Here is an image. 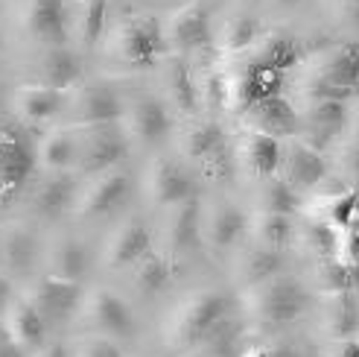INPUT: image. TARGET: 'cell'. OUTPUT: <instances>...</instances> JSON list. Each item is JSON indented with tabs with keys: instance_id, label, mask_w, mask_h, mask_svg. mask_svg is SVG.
I'll return each instance as SVG.
<instances>
[{
	"instance_id": "obj_1",
	"label": "cell",
	"mask_w": 359,
	"mask_h": 357,
	"mask_svg": "<svg viewBox=\"0 0 359 357\" xmlns=\"http://www.w3.org/2000/svg\"><path fill=\"white\" fill-rule=\"evenodd\" d=\"M310 308V293L307 287L295 278L278 273L266 278L255 287L243 290V316L251 328L260 331H278L298 323Z\"/></svg>"
},
{
	"instance_id": "obj_2",
	"label": "cell",
	"mask_w": 359,
	"mask_h": 357,
	"mask_svg": "<svg viewBox=\"0 0 359 357\" xmlns=\"http://www.w3.org/2000/svg\"><path fill=\"white\" fill-rule=\"evenodd\" d=\"M234 313V299L219 287L193 290L175 305L167 325V343L172 351H193L219 323Z\"/></svg>"
},
{
	"instance_id": "obj_3",
	"label": "cell",
	"mask_w": 359,
	"mask_h": 357,
	"mask_svg": "<svg viewBox=\"0 0 359 357\" xmlns=\"http://www.w3.org/2000/svg\"><path fill=\"white\" fill-rule=\"evenodd\" d=\"M109 50L126 67H135V70L158 67L170 56L164 41V21L149 12L123 15L109 32Z\"/></svg>"
},
{
	"instance_id": "obj_4",
	"label": "cell",
	"mask_w": 359,
	"mask_h": 357,
	"mask_svg": "<svg viewBox=\"0 0 359 357\" xmlns=\"http://www.w3.org/2000/svg\"><path fill=\"white\" fill-rule=\"evenodd\" d=\"M126 112V103L120 91L105 79H82L70 91H65V126L88 129V126H109L120 123Z\"/></svg>"
},
{
	"instance_id": "obj_5",
	"label": "cell",
	"mask_w": 359,
	"mask_h": 357,
	"mask_svg": "<svg viewBox=\"0 0 359 357\" xmlns=\"http://www.w3.org/2000/svg\"><path fill=\"white\" fill-rule=\"evenodd\" d=\"M79 319L91 331V337H109V340H126L135 334V316L129 301L117 296L109 287H94L91 293H82Z\"/></svg>"
},
{
	"instance_id": "obj_6",
	"label": "cell",
	"mask_w": 359,
	"mask_h": 357,
	"mask_svg": "<svg viewBox=\"0 0 359 357\" xmlns=\"http://www.w3.org/2000/svg\"><path fill=\"white\" fill-rule=\"evenodd\" d=\"M126 152H129V138H126L120 123L76 129V164H74V173L97 176L102 170L120 167Z\"/></svg>"
},
{
	"instance_id": "obj_7",
	"label": "cell",
	"mask_w": 359,
	"mask_h": 357,
	"mask_svg": "<svg viewBox=\"0 0 359 357\" xmlns=\"http://www.w3.org/2000/svg\"><path fill=\"white\" fill-rule=\"evenodd\" d=\"M132 193V176L123 167L102 170L97 176H88V182L79 188L74 214L82 220H100L114 214Z\"/></svg>"
},
{
	"instance_id": "obj_8",
	"label": "cell",
	"mask_w": 359,
	"mask_h": 357,
	"mask_svg": "<svg viewBox=\"0 0 359 357\" xmlns=\"http://www.w3.org/2000/svg\"><path fill=\"white\" fill-rule=\"evenodd\" d=\"M164 41L170 56H187V53H202L213 41L210 9L205 0H187L182 9L170 15L164 24Z\"/></svg>"
},
{
	"instance_id": "obj_9",
	"label": "cell",
	"mask_w": 359,
	"mask_h": 357,
	"mask_svg": "<svg viewBox=\"0 0 359 357\" xmlns=\"http://www.w3.org/2000/svg\"><path fill=\"white\" fill-rule=\"evenodd\" d=\"M147 196L155 208H172L184 200L199 196L193 170L175 155H158L147 170Z\"/></svg>"
},
{
	"instance_id": "obj_10",
	"label": "cell",
	"mask_w": 359,
	"mask_h": 357,
	"mask_svg": "<svg viewBox=\"0 0 359 357\" xmlns=\"http://www.w3.org/2000/svg\"><path fill=\"white\" fill-rule=\"evenodd\" d=\"M120 126L129 144L155 147L172 132V112L158 94H140L132 105H126Z\"/></svg>"
},
{
	"instance_id": "obj_11",
	"label": "cell",
	"mask_w": 359,
	"mask_h": 357,
	"mask_svg": "<svg viewBox=\"0 0 359 357\" xmlns=\"http://www.w3.org/2000/svg\"><path fill=\"white\" fill-rule=\"evenodd\" d=\"M248 235V217L245 211L231 202V200H217L202 205V231H199V243H205L213 255H225L240 240Z\"/></svg>"
},
{
	"instance_id": "obj_12",
	"label": "cell",
	"mask_w": 359,
	"mask_h": 357,
	"mask_svg": "<svg viewBox=\"0 0 359 357\" xmlns=\"http://www.w3.org/2000/svg\"><path fill=\"white\" fill-rule=\"evenodd\" d=\"M24 299L41 313V319L50 323H65L79 311L82 301V284L74 281H62L53 275H41L32 281V287L24 293Z\"/></svg>"
},
{
	"instance_id": "obj_13",
	"label": "cell",
	"mask_w": 359,
	"mask_h": 357,
	"mask_svg": "<svg viewBox=\"0 0 359 357\" xmlns=\"http://www.w3.org/2000/svg\"><path fill=\"white\" fill-rule=\"evenodd\" d=\"M199 231H202V200L193 196L172 208H167L164 217V228H161V252H164L172 264L187 255L193 246H199Z\"/></svg>"
},
{
	"instance_id": "obj_14",
	"label": "cell",
	"mask_w": 359,
	"mask_h": 357,
	"mask_svg": "<svg viewBox=\"0 0 359 357\" xmlns=\"http://www.w3.org/2000/svg\"><path fill=\"white\" fill-rule=\"evenodd\" d=\"M327 173H330V164H327L325 152H318V150H313L310 144H304L301 138H292L290 144L283 147L280 173H278V176H283L298 193L316 190L318 185H325Z\"/></svg>"
},
{
	"instance_id": "obj_15",
	"label": "cell",
	"mask_w": 359,
	"mask_h": 357,
	"mask_svg": "<svg viewBox=\"0 0 359 357\" xmlns=\"http://www.w3.org/2000/svg\"><path fill=\"white\" fill-rule=\"evenodd\" d=\"M245 132H260V135H272L278 141L283 138H295L301 132V120H298V109L286 100L283 94L266 97L260 103H255L251 109L240 117Z\"/></svg>"
},
{
	"instance_id": "obj_16",
	"label": "cell",
	"mask_w": 359,
	"mask_h": 357,
	"mask_svg": "<svg viewBox=\"0 0 359 357\" xmlns=\"http://www.w3.org/2000/svg\"><path fill=\"white\" fill-rule=\"evenodd\" d=\"M310 77L359 97V44L345 41L321 50L310 67Z\"/></svg>"
},
{
	"instance_id": "obj_17",
	"label": "cell",
	"mask_w": 359,
	"mask_h": 357,
	"mask_svg": "<svg viewBox=\"0 0 359 357\" xmlns=\"http://www.w3.org/2000/svg\"><path fill=\"white\" fill-rule=\"evenodd\" d=\"M24 30L32 41L44 47L65 44L70 32V12L65 0H27L24 6Z\"/></svg>"
},
{
	"instance_id": "obj_18",
	"label": "cell",
	"mask_w": 359,
	"mask_h": 357,
	"mask_svg": "<svg viewBox=\"0 0 359 357\" xmlns=\"http://www.w3.org/2000/svg\"><path fill=\"white\" fill-rule=\"evenodd\" d=\"M161 74H164V82H161V91L164 94H161V100L170 105L172 115H182L190 120L202 112L196 74L182 56H170L167 62H161Z\"/></svg>"
},
{
	"instance_id": "obj_19",
	"label": "cell",
	"mask_w": 359,
	"mask_h": 357,
	"mask_svg": "<svg viewBox=\"0 0 359 357\" xmlns=\"http://www.w3.org/2000/svg\"><path fill=\"white\" fill-rule=\"evenodd\" d=\"M280 155L283 144L272 135H260V132H243V138L234 147V164L245 170L255 178H272L280 170Z\"/></svg>"
},
{
	"instance_id": "obj_20",
	"label": "cell",
	"mask_w": 359,
	"mask_h": 357,
	"mask_svg": "<svg viewBox=\"0 0 359 357\" xmlns=\"http://www.w3.org/2000/svg\"><path fill=\"white\" fill-rule=\"evenodd\" d=\"M76 193V173H44L29 193V208L44 220H59L67 208H74Z\"/></svg>"
},
{
	"instance_id": "obj_21",
	"label": "cell",
	"mask_w": 359,
	"mask_h": 357,
	"mask_svg": "<svg viewBox=\"0 0 359 357\" xmlns=\"http://www.w3.org/2000/svg\"><path fill=\"white\" fill-rule=\"evenodd\" d=\"M32 82L56 88V91H70L76 82H82V59L79 53L70 47H44L39 53V59L32 62Z\"/></svg>"
},
{
	"instance_id": "obj_22",
	"label": "cell",
	"mask_w": 359,
	"mask_h": 357,
	"mask_svg": "<svg viewBox=\"0 0 359 357\" xmlns=\"http://www.w3.org/2000/svg\"><path fill=\"white\" fill-rule=\"evenodd\" d=\"M318 325L327 334L330 343L356 340L359 337V290L325 293V299H321Z\"/></svg>"
},
{
	"instance_id": "obj_23",
	"label": "cell",
	"mask_w": 359,
	"mask_h": 357,
	"mask_svg": "<svg viewBox=\"0 0 359 357\" xmlns=\"http://www.w3.org/2000/svg\"><path fill=\"white\" fill-rule=\"evenodd\" d=\"M152 249V235H149V226L143 220H123L114 235L109 238V246H105V264L111 270H129L135 266L143 255Z\"/></svg>"
},
{
	"instance_id": "obj_24",
	"label": "cell",
	"mask_w": 359,
	"mask_h": 357,
	"mask_svg": "<svg viewBox=\"0 0 359 357\" xmlns=\"http://www.w3.org/2000/svg\"><path fill=\"white\" fill-rule=\"evenodd\" d=\"M243 59L255 67H266V70H278V74H286L290 67L298 65L301 59V41L290 32H263L257 44L251 47V53H243Z\"/></svg>"
},
{
	"instance_id": "obj_25",
	"label": "cell",
	"mask_w": 359,
	"mask_h": 357,
	"mask_svg": "<svg viewBox=\"0 0 359 357\" xmlns=\"http://www.w3.org/2000/svg\"><path fill=\"white\" fill-rule=\"evenodd\" d=\"M65 109V91L47 88L39 82H24L15 91V112L27 126H39V123L56 120Z\"/></svg>"
},
{
	"instance_id": "obj_26",
	"label": "cell",
	"mask_w": 359,
	"mask_h": 357,
	"mask_svg": "<svg viewBox=\"0 0 359 357\" xmlns=\"http://www.w3.org/2000/svg\"><path fill=\"white\" fill-rule=\"evenodd\" d=\"M4 325L9 331V340L18 343L27 354L47 346V323H44L41 313L35 311L24 296L21 299H12L9 305H6Z\"/></svg>"
},
{
	"instance_id": "obj_27",
	"label": "cell",
	"mask_w": 359,
	"mask_h": 357,
	"mask_svg": "<svg viewBox=\"0 0 359 357\" xmlns=\"http://www.w3.org/2000/svg\"><path fill=\"white\" fill-rule=\"evenodd\" d=\"M35 162L44 173H74L76 164V129L53 126L35 144Z\"/></svg>"
},
{
	"instance_id": "obj_28",
	"label": "cell",
	"mask_w": 359,
	"mask_h": 357,
	"mask_svg": "<svg viewBox=\"0 0 359 357\" xmlns=\"http://www.w3.org/2000/svg\"><path fill=\"white\" fill-rule=\"evenodd\" d=\"M91 266V252L79 238H59L53 240L47 249V275L62 278V281H74L82 284Z\"/></svg>"
},
{
	"instance_id": "obj_29",
	"label": "cell",
	"mask_w": 359,
	"mask_h": 357,
	"mask_svg": "<svg viewBox=\"0 0 359 357\" xmlns=\"http://www.w3.org/2000/svg\"><path fill=\"white\" fill-rule=\"evenodd\" d=\"M278 273H283V252L266 249L260 243H245L243 252L237 255V264H234V281L243 290L255 287V284L272 278Z\"/></svg>"
},
{
	"instance_id": "obj_30",
	"label": "cell",
	"mask_w": 359,
	"mask_h": 357,
	"mask_svg": "<svg viewBox=\"0 0 359 357\" xmlns=\"http://www.w3.org/2000/svg\"><path fill=\"white\" fill-rule=\"evenodd\" d=\"M225 144H228L225 129L213 117H199L196 115V117H190L184 123V129H182V155L193 164L205 162L210 152H217Z\"/></svg>"
},
{
	"instance_id": "obj_31",
	"label": "cell",
	"mask_w": 359,
	"mask_h": 357,
	"mask_svg": "<svg viewBox=\"0 0 359 357\" xmlns=\"http://www.w3.org/2000/svg\"><path fill=\"white\" fill-rule=\"evenodd\" d=\"M356 214H359V190L342 188L336 193H316L307 217H316L321 223L333 226L336 231H342Z\"/></svg>"
},
{
	"instance_id": "obj_32",
	"label": "cell",
	"mask_w": 359,
	"mask_h": 357,
	"mask_svg": "<svg viewBox=\"0 0 359 357\" xmlns=\"http://www.w3.org/2000/svg\"><path fill=\"white\" fill-rule=\"evenodd\" d=\"M248 235H251V243H260L266 249L283 252V249L295 240V217L257 211L255 220H248Z\"/></svg>"
},
{
	"instance_id": "obj_33",
	"label": "cell",
	"mask_w": 359,
	"mask_h": 357,
	"mask_svg": "<svg viewBox=\"0 0 359 357\" xmlns=\"http://www.w3.org/2000/svg\"><path fill=\"white\" fill-rule=\"evenodd\" d=\"M260 35H263V30L255 15H245V12L231 15L222 27V35H219V50L225 56H243V53H248L257 44Z\"/></svg>"
},
{
	"instance_id": "obj_34",
	"label": "cell",
	"mask_w": 359,
	"mask_h": 357,
	"mask_svg": "<svg viewBox=\"0 0 359 357\" xmlns=\"http://www.w3.org/2000/svg\"><path fill=\"white\" fill-rule=\"evenodd\" d=\"M295 240L307 249L316 261L339 255V231L316 217H304L301 223H295Z\"/></svg>"
},
{
	"instance_id": "obj_35",
	"label": "cell",
	"mask_w": 359,
	"mask_h": 357,
	"mask_svg": "<svg viewBox=\"0 0 359 357\" xmlns=\"http://www.w3.org/2000/svg\"><path fill=\"white\" fill-rule=\"evenodd\" d=\"M109 24V0H79L74 15V30L82 47H97Z\"/></svg>"
},
{
	"instance_id": "obj_36",
	"label": "cell",
	"mask_w": 359,
	"mask_h": 357,
	"mask_svg": "<svg viewBox=\"0 0 359 357\" xmlns=\"http://www.w3.org/2000/svg\"><path fill=\"white\" fill-rule=\"evenodd\" d=\"M132 275L143 293H149V296L161 293V290H167V284L172 281V261L164 252L149 249V252L132 266Z\"/></svg>"
},
{
	"instance_id": "obj_37",
	"label": "cell",
	"mask_w": 359,
	"mask_h": 357,
	"mask_svg": "<svg viewBox=\"0 0 359 357\" xmlns=\"http://www.w3.org/2000/svg\"><path fill=\"white\" fill-rule=\"evenodd\" d=\"M301 193L286 182L283 176H272L263 182L260 190V211L266 214H283V217H295L301 214Z\"/></svg>"
},
{
	"instance_id": "obj_38",
	"label": "cell",
	"mask_w": 359,
	"mask_h": 357,
	"mask_svg": "<svg viewBox=\"0 0 359 357\" xmlns=\"http://www.w3.org/2000/svg\"><path fill=\"white\" fill-rule=\"evenodd\" d=\"M318 290L321 293H345V290H359V266L342 261L339 255L321 258L318 261Z\"/></svg>"
},
{
	"instance_id": "obj_39",
	"label": "cell",
	"mask_w": 359,
	"mask_h": 357,
	"mask_svg": "<svg viewBox=\"0 0 359 357\" xmlns=\"http://www.w3.org/2000/svg\"><path fill=\"white\" fill-rule=\"evenodd\" d=\"M35 258H39V243H35V235L32 228L27 226H15L6 240H4V261L9 270L15 273H27L29 266L35 264Z\"/></svg>"
},
{
	"instance_id": "obj_40",
	"label": "cell",
	"mask_w": 359,
	"mask_h": 357,
	"mask_svg": "<svg viewBox=\"0 0 359 357\" xmlns=\"http://www.w3.org/2000/svg\"><path fill=\"white\" fill-rule=\"evenodd\" d=\"M199 85V109L205 112H219L225 109V85H228V70L219 65H210L202 79H196Z\"/></svg>"
},
{
	"instance_id": "obj_41",
	"label": "cell",
	"mask_w": 359,
	"mask_h": 357,
	"mask_svg": "<svg viewBox=\"0 0 359 357\" xmlns=\"http://www.w3.org/2000/svg\"><path fill=\"white\" fill-rule=\"evenodd\" d=\"M199 167H202V176L210 178V182H225L231 176V170H234V158L228 152V144L219 147L217 152H210L205 162H199Z\"/></svg>"
},
{
	"instance_id": "obj_42",
	"label": "cell",
	"mask_w": 359,
	"mask_h": 357,
	"mask_svg": "<svg viewBox=\"0 0 359 357\" xmlns=\"http://www.w3.org/2000/svg\"><path fill=\"white\" fill-rule=\"evenodd\" d=\"M339 258L359 266V214L339 231Z\"/></svg>"
},
{
	"instance_id": "obj_43",
	"label": "cell",
	"mask_w": 359,
	"mask_h": 357,
	"mask_svg": "<svg viewBox=\"0 0 359 357\" xmlns=\"http://www.w3.org/2000/svg\"><path fill=\"white\" fill-rule=\"evenodd\" d=\"M74 357H123V349L117 340H109V337H88Z\"/></svg>"
},
{
	"instance_id": "obj_44",
	"label": "cell",
	"mask_w": 359,
	"mask_h": 357,
	"mask_svg": "<svg viewBox=\"0 0 359 357\" xmlns=\"http://www.w3.org/2000/svg\"><path fill=\"white\" fill-rule=\"evenodd\" d=\"M240 357H307L292 343H257L240 351Z\"/></svg>"
},
{
	"instance_id": "obj_45",
	"label": "cell",
	"mask_w": 359,
	"mask_h": 357,
	"mask_svg": "<svg viewBox=\"0 0 359 357\" xmlns=\"http://www.w3.org/2000/svg\"><path fill=\"white\" fill-rule=\"evenodd\" d=\"M325 357H359V337H356V340H336V343H330Z\"/></svg>"
},
{
	"instance_id": "obj_46",
	"label": "cell",
	"mask_w": 359,
	"mask_h": 357,
	"mask_svg": "<svg viewBox=\"0 0 359 357\" xmlns=\"http://www.w3.org/2000/svg\"><path fill=\"white\" fill-rule=\"evenodd\" d=\"M345 170H348V178H351V188L359 190V147H351L345 152Z\"/></svg>"
},
{
	"instance_id": "obj_47",
	"label": "cell",
	"mask_w": 359,
	"mask_h": 357,
	"mask_svg": "<svg viewBox=\"0 0 359 357\" xmlns=\"http://www.w3.org/2000/svg\"><path fill=\"white\" fill-rule=\"evenodd\" d=\"M39 357H74L67 351L65 343H47L44 349H39Z\"/></svg>"
},
{
	"instance_id": "obj_48",
	"label": "cell",
	"mask_w": 359,
	"mask_h": 357,
	"mask_svg": "<svg viewBox=\"0 0 359 357\" xmlns=\"http://www.w3.org/2000/svg\"><path fill=\"white\" fill-rule=\"evenodd\" d=\"M0 357H27V351L18 346V343L6 340V343H0Z\"/></svg>"
},
{
	"instance_id": "obj_49",
	"label": "cell",
	"mask_w": 359,
	"mask_h": 357,
	"mask_svg": "<svg viewBox=\"0 0 359 357\" xmlns=\"http://www.w3.org/2000/svg\"><path fill=\"white\" fill-rule=\"evenodd\" d=\"M9 301H12V287H9V281L0 275V311H6Z\"/></svg>"
},
{
	"instance_id": "obj_50",
	"label": "cell",
	"mask_w": 359,
	"mask_h": 357,
	"mask_svg": "<svg viewBox=\"0 0 359 357\" xmlns=\"http://www.w3.org/2000/svg\"><path fill=\"white\" fill-rule=\"evenodd\" d=\"M348 126H351V147H359V112L348 117Z\"/></svg>"
},
{
	"instance_id": "obj_51",
	"label": "cell",
	"mask_w": 359,
	"mask_h": 357,
	"mask_svg": "<svg viewBox=\"0 0 359 357\" xmlns=\"http://www.w3.org/2000/svg\"><path fill=\"white\" fill-rule=\"evenodd\" d=\"M348 18H351V24L359 30V0H351V6H348Z\"/></svg>"
},
{
	"instance_id": "obj_52",
	"label": "cell",
	"mask_w": 359,
	"mask_h": 357,
	"mask_svg": "<svg viewBox=\"0 0 359 357\" xmlns=\"http://www.w3.org/2000/svg\"><path fill=\"white\" fill-rule=\"evenodd\" d=\"M6 340H9V331L4 325V319H0V343H6Z\"/></svg>"
},
{
	"instance_id": "obj_53",
	"label": "cell",
	"mask_w": 359,
	"mask_h": 357,
	"mask_svg": "<svg viewBox=\"0 0 359 357\" xmlns=\"http://www.w3.org/2000/svg\"><path fill=\"white\" fill-rule=\"evenodd\" d=\"M272 4H278V6H295V4H301V0H272Z\"/></svg>"
}]
</instances>
